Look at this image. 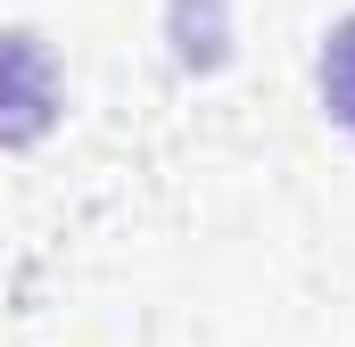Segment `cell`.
Segmentation results:
<instances>
[{
    "instance_id": "cell-1",
    "label": "cell",
    "mask_w": 355,
    "mask_h": 347,
    "mask_svg": "<svg viewBox=\"0 0 355 347\" xmlns=\"http://www.w3.org/2000/svg\"><path fill=\"white\" fill-rule=\"evenodd\" d=\"M58 124V67L42 50V33L0 25V149H25Z\"/></svg>"
},
{
    "instance_id": "cell-2",
    "label": "cell",
    "mask_w": 355,
    "mask_h": 347,
    "mask_svg": "<svg viewBox=\"0 0 355 347\" xmlns=\"http://www.w3.org/2000/svg\"><path fill=\"white\" fill-rule=\"evenodd\" d=\"M322 108L339 133H355V17H339L322 33Z\"/></svg>"
}]
</instances>
